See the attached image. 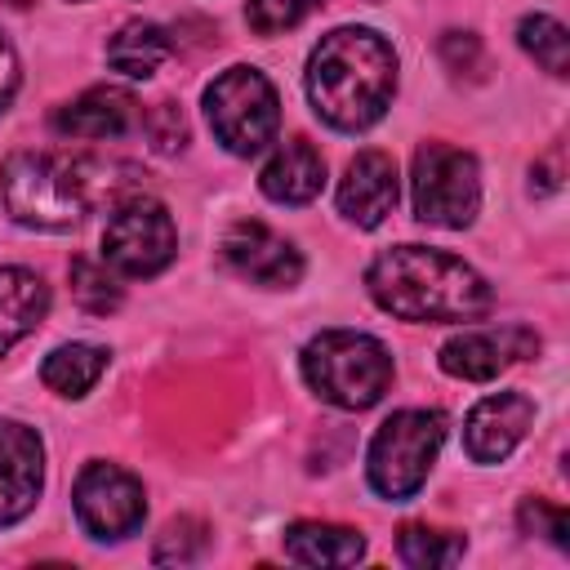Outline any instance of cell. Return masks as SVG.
<instances>
[{"instance_id":"1","label":"cell","mask_w":570,"mask_h":570,"mask_svg":"<svg viewBox=\"0 0 570 570\" xmlns=\"http://www.w3.org/2000/svg\"><path fill=\"white\" fill-rule=\"evenodd\" d=\"M138 169L98 156H58V151H13L0 165V196L4 209L22 227L67 232L76 227L98 200H129L138 196Z\"/></svg>"},{"instance_id":"2","label":"cell","mask_w":570,"mask_h":570,"mask_svg":"<svg viewBox=\"0 0 570 570\" xmlns=\"http://www.w3.org/2000/svg\"><path fill=\"white\" fill-rule=\"evenodd\" d=\"M396 94V53L370 27H338L321 36L307 58V98L316 116L343 134L370 129Z\"/></svg>"},{"instance_id":"3","label":"cell","mask_w":570,"mask_h":570,"mask_svg":"<svg viewBox=\"0 0 570 570\" xmlns=\"http://www.w3.org/2000/svg\"><path fill=\"white\" fill-rule=\"evenodd\" d=\"M370 298L396 321H476L490 312V285L445 249L392 245L365 272Z\"/></svg>"},{"instance_id":"4","label":"cell","mask_w":570,"mask_h":570,"mask_svg":"<svg viewBox=\"0 0 570 570\" xmlns=\"http://www.w3.org/2000/svg\"><path fill=\"white\" fill-rule=\"evenodd\" d=\"M303 379L338 410H370L392 383V352L361 330H321L303 347Z\"/></svg>"},{"instance_id":"5","label":"cell","mask_w":570,"mask_h":570,"mask_svg":"<svg viewBox=\"0 0 570 570\" xmlns=\"http://www.w3.org/2000/svg\"><path fill=\"white\" fill-rule=\"evenodd\" d=\"M441 441H445V414L441 410H396L392 419H383V428L370 441V454H365L370 485L383 499L405 503L428 481Z\"/></svg>"},{"instance_id":"6","label":"cell","mask_w":570,"mask_h":570,"mask_svg":"<svg viewBox=\"0 0 570 570\" xmlns=\"http://www.w3.org/2000/svg\"><path fill=\"white\" fill-rule=\"evenodd\" d=\"M205 116L214 138L232 156H254L263 151L276 129H281V102L272 80L258 67H227L209 89H205Z\"/></svg>"},{"instance_id":"7","label":"cell","mask_w":570,"mask_h":570,"mask_svg":"<svg viewBox=\"0 0 570 570\" xmlns=\"http://www.w3.org/2000/svg\"><path fill=\"white\" fill-rule=\"evenodd\" d=\"M414 218L428 227H468L481 209V169L476 156L450 142H423L410 169Z\"/></svg>"},{"instance_id":"8","label":"cell","mask_w":570,"mask_h":570,"mask_svg":"<svg viewBox=\"0 0 570 570\" xmlns=\"http://www.w3.org/2000/svg\"><path fill=\"white\" fill-rule=\"evenodd\" d=\"M178 254V232L174 218L160 200H142L129 196L116 205V214L107 218L102 232V263L116 267L120 276H156L174 263Z\"/></svg>"},{"instance_id":"9","label":"cell","mask_w":570,"mask_h":570,"mask_svg":"<svg viewBox=\"0 0 570 570\" xmlns=\"http://www.w3.org/2000/svg\"><path fill=\"white\" fill-rule=\"evenodd\" d=\"M76 517L94 539H129L142 517H147V499H142V481L116 463H85L71 490Z\"/></svg>"},{"instance_id":"10","label":"cell","mask_w":570,"mask_h":570,"mask_svg":"<svg viewBox=\"0 0 570 570\" xmlns=\"http://www.w3.org/2000/svg\"><path fill=\"white\" fill-rule=\"evenodd\" d=\"M223 263L240 276V281H254V285H267V289H289L298 285L303 276V254L281 236L272 232L267 223L258 218H240L223 232Z\"/></svg>"},{"instance_id":"11","label":"cell","mask_w":570,"mask_h":570,"mask_svg":"<svg viewBox=\"0 0 570 570\" xmlns=\"http://www.w3.org/2000/svg\"><path fill=\"white\" fill-rule=\"evenodd\" d=\"M539 352V334H530L525 325H503V330H463L454 338H445L441 347V370L468 383H485L494 374H503L508 365L525 361Z\"/></svg>"},{"instance_id":"12","label":"cell","mask_w":570,"mask_h":570,"mask_svg":"<svg viewBox=\"0 0 570 570\" xmlns=\"http://www.w3.org/2000/svg\"><path fill=\"white\" fill-rule=\"evenodd\" d=\"M45 485V445L27 423L0 419V525L22 521Z\"/></svg>"},{"instance_id":"13","label":"cell","mask_w":570,"mask_h":570,"mask_svg":"<svg viewBox=\"0 0 570 570\" xmlns=\"http://www.w3.org/2000/svg\"><path fill=\"white\" fill-rule=\"evenodd\" d=\"M534 419V401L525 392H494L485 401L472 405L468 423H463V450L472 463H503L517 441L525 436Z\"/></svg>"},{"instance_id":"14","label":"cell","mask_w":570,"mask_h":570,"mask_svg":"<svg viewBox=\"0 0 570 570\" xmlns=\"http://www.w3.org/2000/svg\"><path fill=\"white\" fill-rule=\"evenodd\" d=\"M401 196V178H396V160L387 151H361L352 156L343 183H338V214L356 227H379Z\"/></svg>"},{"instance_id":"15","label":"cell","mask_w":570,"mask_h":570,"mask_svg":"<svg viewBox=\"0 0 570 570\" xmlns=\"http://www.w3.org/2000/svg\"><path fill=\"white\" fill-rule=\"evenodd\" d=\"M134 98L116 85H94L80 98H71L67 107L53 111V129L67 138H120L134 125Z\"/></svg>"},{"instance_id":"16","label":"cell","mask_w":570,"mask_h":570,"mask_svg":"<svg viewBox=\"0 0 570 570\" xmlns=\"http://www.w3.org/2000/svg\"><path fill=\"white\" fill-rule=\"evenodd\" d=\"M258 187L267 200L276 205H307L321 196L325 187V160L307 138H289L285 147H276V156L263 165Z\"/></svg>"},{"instance_id":"17","label":"cell","mask_w":570,"mask_h":570,"mask_svg":"<svg viewBox=\"0 0 570 570\" xmlns=\"http://www.w3.org/2000/svg\"><path fill=\"white\" fill-rule=\"evenodd\" d=\"M49 312V285L27 267H0V356Z\"/></svg>"},{"instance_id":"18","label":"cell","mask_w":570,"mask_h":570,"mask_svg":"<svg viewBox=\"0 0 570 570\" xmlns=\"http://www.w3.org/2000/svg\"><path fill=\"white\" fill-rule=\"evenodd\" d=\"M285 552L303 566H352L365 557V539L330 521H294L285 530Z\"/></svg>"},{"instance_id":"19","label":"cell","mask_w":570,"mask_h":570,"mask_svg":"<svg viewBox=\"0 0 570 570\" xmlns=\"http://www.w3.org/2000/svg\"><path fill=\"white\" fill-rule=\"evenodd\" d=\"M169 53H174V45H169L165 27L142 22V18L125 22V27L107 40V62H111L116 71H125L129 80H147Z\"/></svg>"},{"instance_id":"20","label":"cell","mask_w":570,"mask_h":570,"mask_svg":"<svg viewBox=\"0 0 570 570\" xmlns=\"http://www.w3.org/2000/svg\"><path fill=\"white\" fill-rule=\"evenodd\" d=\"M107 370V347H94V343H62L45 356L40 365V383L58 396H85L98 374Z\"/></svg>"},{"instance_id":"21","label":"cell","mask_w":570,"mask_h":570,"mask_svg":"<svg viewBox=\"0 0 570 570\" xmlns=\"http://www.w3.org/2000/svg\"><path fill=\"white\" fill-rule=\"evenodd\" d=\"M517 40H521V49H525L548 76H566V71H570V36H566V27H561L557 18H548V13L521 18Z\"/></svg>"},{"instance_id":"22","label":"cell","mask_w":570,"mask_h":570,"mask_svg":"<svg viewBox=\"0 0 570 570\" xmlns=\"http://www.w3.org/2000/svg\"><path fill=\"white\" fill-rule=\"evenodd\" d=\"M396 552H401L405 566H419V570H428V566H450V561L463 557V534H454V530H432V525H401Z\"/></svg>"},{"instance_id":"23","label":"cell","mask_w":570,"mask_h":570,"mask_svg":"<svg viewBox=\"0 0 570 570\" xmlns=\"http://www.w3.org/2000/svg\"><path fill=\"white\" fill-rule=\"evenodd\" d=\"M67 276H71V298H76L85 312H94V316L116 312V307H120V298H125V294H120V285H116V276L107 272V263L71 258Z\"/></svg>"},{"instance_id":"24","label":"cell","mask_w":570,"mask_h":570,"mask_svg":"<svg viewBox=\"0 0 570 570\" xmlns=\"http://www.w3.org/2000/svg\"><path fill=\"white\" fill-rule=\"evenodd\" d=\"M316 9H321V0H245V22L258 36H281Z\"/></svg>"},{"instance_id":"25","label":"cell","mask_w":570,"mask_h":570,"mask_svg":"<svg viewBox=\"0 0 570 570\" xmlns=\"http://www.w3.org/2000/svg\"><path fill=\"white\" fill-rule=\"evenodd\" d=\"M205 548H209L205 521L178 517V521L165 525V534H160V543H156V561H178V566H187V561H196Z\"/></svg>"},{"instance_id":"26","label":"cell","mask_w":570,"mask_h":570,"mask_svg":"<svg viewBox=\"0 0 570 570\" xmlns=\"http://www.w3.org/2000/svg\"><path fill=\"white\" fill-rule=\"evenodd\" d=\"M517 521H521L525 534H543V539H552L557 548L570 543V517H566V508H557V503H548V499H525L521 512H517Z\"/></svg>"},{"instance_id":"27","label":"cell","mask_w":570,"mask_h":570,"mask_svg":"<svg viewBox=\"0 0 570 570\" xmlns=\"http://www.w3.org/2000/svg\"><path fill=\"white\" fill-rule=\"evenodd\" d=\"M147 138H151L156 151H178V147L187 142V120H183V111H178L174 102H156V107L147 111Z\"/></svg>"},{"instance_id":"28","label":"cell","mask_w":570,"mask_h":570,"mask_svg":"<svg viewBox=\"0 0 570 570\" xmlns=\"http://www.w3.org/2000/svg\"><path fill=\"white\" fill-rule=\"evenodd\" d=\"M441 58L450 62V71H481L485 67V58H481V45H476V36H468V31H450L445 40H441Z\"/></svg>"},{"instance_id":"29","label":"cell","mask_w":570,"mask_h":570,"mask_svg":"<svg viewBox=\"0 0 570 570\" xmlns=\"http://www.w3.org/2000/svg\"><path fill=\"white\" fill-rule=\"evenodd\" d=\"M13 94H18V53L0 31V111L13 102Z\"/></svg>"},{"instance_id":"30","label":"cell","mask_w":570,"mask_h":570,"mask_svg":"<svg viewBox=\"0 0 570 570\" xmlns=\"http://www.w3.org/2000/svg\"><path fill=\"white\" fill-rule=\"evenodd\" d=\"M530 174L539 178V183H534V191H557V187H561V151H552L548 160H539Z\"/></svg>"},{"instance_id":"31","label":"cell","mask_w":570,"mask_h":570,"mask_svg":"<svg viewBox=\"0 0 570 570\" xmlns=\"http://www.w3.org/2000/svg\"><path fill=\"white\" fill-rule=\"evenodd\" d=\"M9 4H13V9H27V4H36V0H9Z\"/></svg>"}]
</instances>
